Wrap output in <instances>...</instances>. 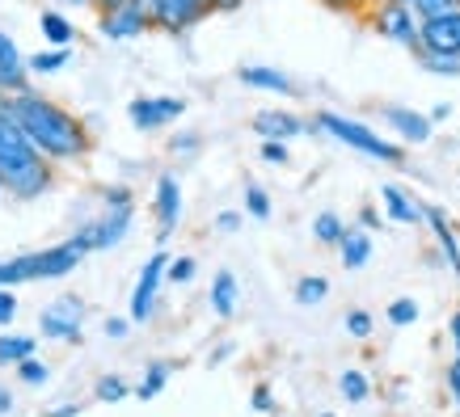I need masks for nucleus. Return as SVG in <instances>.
<instances>
[{
    "mask_svg": "<svg viewBox=\"0 0 460 417\" xmlns=\"http://www.w3.org/2000/svg\"><path fill=\"white\" fill-rule=\"evenodd\" d=\"M237 81L250 84V89H262V93H283V98H292L296 84L283 76V72L275 68H262V64H245V68H237Z\"/></svg>",
    "mask_w": 460,
    "mask_h": 417,
    "instance_id": "nucleus-17",
    "label": "nucleus"
},
{
    "mask_svg": "<svg viewBox=\"0 0 460 417\" xmlns=\"http://www.w3.org/2000/svg\"><path fill=\"white\" fill-rule=\"evenodd\" d=\"M325 9H334V13H350V17H367V9L376 4V0H317Z\"/></svg>",
    "mask_w": 460,
    "mask_h": 417,
    "instance_id": "nucleus-36",
    "label": "nucleus"
},
{
    "mask_svg": "<svg viewBox=\"0 0 460 417\" xmlns=\"http://www.w3.org/2000/svg\"><path fill=\"white\" fill-rule=\"evenodd\" d=\"M253 409H258V413H275V396H270V388H266V384H258V388H253Z\"/></svg>",
    "mask_w": 460,
    "mask_h": 417,
    "instance_id": "nucleus-41",
    "label": "nucleus"
},
{
    "mask_svg": "<svg viewBox=\"0 0 460 417\" xmlns=\"http://www.w3.org/2000/svg\"><path fill=\"white\" fill-rule=\"evenodd\" d=\"M98 30L106 39H136L144 30H153V13H148V0H127L111 13H102Z\"/></svg>",
    "mask_w": 460,
    "mask_h": 417,
    "instance_id": "nucleus-8",
    "label": "nucleus"
},
{
    "mask_svg": "<svg viewBox=\"0 0 460 417\" xmlns=\"http://www.w3.org/2000/svg\"><path fill=\"white\" fill-rule=\"evenodd\" d=\"M216 228H220V232H237V228H241V211H220V215H216Z\"/></svg>",
    "mask_w": 460,
    "mask_h": 417,
    "instance_id": "nucleus-44",
    "label": "nucleus"
},
{
    "mask_svg": "<svg viewBox=\"0 0 460 417\" xmlns=\"http://www.w3.org/2000/svg\"><path fill=\"white\" fill-rule=\"evenodd\" d=\"M34 350H39V342H34V337L0 334V367H17V362H26Z\"/></svg>",
    "mask_w": 460,
    "mask_h": 417,
    "instance_id": "nucleus-21",
    "label": "nucleus"
},
{
    "mask_svg": "<svg viewBox=\"0 0 460 417\" xmlns=\"http://www.w3.org/2000/svg\"><path fill=\"white\" fill-rule=\"evenodd\" d=\"M89 253V245H84L76 232H72L64 245H51V249H39V282L42 278H64L72 274L76 265H81V257Z\"/></svg>",
    "mask_w": 460,
    "mask_h": 417,
    "instance_id": "nucleus-11",
    "label": "nucleus"
},
{
    "mask_svg": "<svg viewBox=\"0 0 460 417\" xmlns=\"http://www.w3.org/2000/svg\"><path fill=\"white\" fill-rule=\"evenodd\" d=\"M0 64H22V56H17V47H13V39L0 30Z\"/></svg>",
    "mask_w": 460,
    "mask_h": 417,
    "instance_id": "nucleus-43",
    "label": "nucleus"
},
{
    "mask_svg": "<svg viewBox=\"0 0 460 417\" xmlns=\"http://www.w3.org/2000/svg\"><path fill=\"white\" fill-rule=\"evenodd\" d=\"M211 312L220 320H233L237 317V300H241V287H237V278H233V270H220V274L211 278Z\"/></svg>",
    "mask_w": 460,
    "mask_h": 417,
    "instance_id": "nucleus-18",
    "label": "nucleus"
},
{
    "mask_svg": "<svg viewBox=\"0 0 460 417\" xmlns=\"http://www.w3.org/2000/svg\"><path fill=\"white\" fill-rule=\"evenodd\" d=\"M42 34H47V42H56V47H72L76 42V30H72V22L64 13H56V9H47V13L39 17Z\"/></svg>",
    "mask_w": 460,
    "mask_h": 417,
    "instance_id": "nucleus-22",
    "label": "nucleus"
},
{
    "mask_svg": "<svg viewBox=\"0 0 460 417\" xmlns=\"http://www.w3.org/2000/svg\"><path fill=\"white\" fill-rule=\"evenodd\" d=\"M131 220H136V198H131V190H127V186H111V190H106V215L93 223H84L76 237L89 245V253L114 249V245L127 237Z\"/></svg>",
    "mask_w": 460,
    "mask_h": 417,
    "instance_id": "nucleus-4",
    "label": "nucleus"
},
{
    "mask_svg": "<svg viewBox=\"0 0 460 417\" xmlns=\"http://www.w3.org/2000/svg\"><path fill=\"white\" fill-rule=\"evenodd\" d=\"M313 237H317L321 245H342L347 223H342V215H334V211H321L317 220H313Z\"/></svg>",
    "mask_w": 460,
    "mask_h": 417,
    "instance_id": "nucleus-24",
    "label": "nucleus"
},
{
    "mask_svg": "<svg viewBox=\"0 0 460 417\" xmlns=\"http://www.w3.org/2000/svg\"><path fill=\"white\" fill-rule=\"evenodd\" d=\"M262 161L266 165H292V152L283 139H262Z\"/></svg>",
    "mask_w": 460,
    "mask_h": 417,
    "instance_id": "nucleus-37",
    "label": "nucleus"
},
{
    "mask_svg": "<svg viewBox=\"0 0 460 417\" xmlns=\"http://www.w3.org/2000/svg\"><path fill=\"white\" fill-rule=\"evenodd\" d=\"M330 295V282L321 274H305L300 282H296V304H305V308H313V304H321Z\"/></svg>",
    "mask_w": 460,
    "mask_h": 417,
    "instance_id": "nucleus-26",
    "label": "nucleus"
},
{
    "mask_svg": "<svg viewBox=\"0 0 460 417\" xmlns=\"http://www.w3.org/2000/svg\"><path fill=\"white\" fill-rule=\"evenodd\" d=\"M169 371H173V362H148V371H144V379H140V388H136V396H140V401H153L156 392L165 388Z\"/></svg>",
    "mask_w": 460,
    "mask_h": 417,
    "instance_id": "nucleus-25",
    "label": "nucleus"
},
{
    "mask_svg": "<svg viewBox=\"0 0 460 417\" xmlns=\"http://www.w3.org/2000/svg\"><path fill=\"white\" fill-rule=\"evenodd\" d=\"M444 379H447V392H452V401L460 404V354L447 362V376H444Z\"/></svg>",
    "mask_w": 460,
    "mask_h": 417,
    "instance_id": "nucleus-42",
    "label": "nucleus"
},
{
    "mask_svg": "<svg viewBox=\"0 0 460 417\" xmlns=\"http://www.w3.org/2000/svg\"><path fill=\"white\" fill-rule=\"evenodd\" d=\"M81 413V404H59V409H51L47 417H76Z\"/></svg>",
    "mask_w": 460,
    "mask_h": 417,
    "instance_id": "nucleus-48",
    "label": "nucleus"
},
{
    "mask_svg": "<svg viewBox=\"0 0 460 417\" xmlns=\"http://www.w3.org/2000/svg\"><path fill=\"white\" fill-rule=\"evenodd\" d=\"M9 413H13V392L0 384V417H9Z\"/></svg>",
    "mask_w": 460,
    "mask_h": 417,
    "instance_id": "nucleus-47",
    "label": "nucleus"
},
{
    "mask_svg": "<svg viewBox=\"0 0 460 417\" xmlns=\"http://www.w3.org/2000/svg\"><path fill=\"white\" fill-rule=\"evenodd\" d=\"M153 211H156V240H169V232L178 228L181 220V186L173 173H161V181H156V198H153Z\"/></svg>",
    "mask_w": 460,
    "mask_h": 417,
    "instance_id": "nucleus-14",
    "label": "nucleus"
},
{
    "mask_svg": "<svg viewBox=\"0 0 460 417\" xmlns=\"http://www.w3.org/2000/svg\"><path fill=\"white\" fill-rule=\"evenodd\" d=\"M195 274H199L195 257H173V262H169V282H190Z\"/></svg>",
    "mask_w": 460,
    "mask_h": 417,
    "instance_id": "nucleus-39",
    "label": "nucleus"
},
{
    "mask_svg": "<svg viewBox=\"0 0 460 417\" xmlns=\"http://www.w3.org/2000/svg\"><path fill=\"white\" fill-rule=\"evenodd\" d=\"M367 26L376 30L380 39L397 42V47H410V51L419 56L422 17L414 13V4H372V9H367Z\"/></svg>",
    "mask_w": 460,
    "mask_h": 417,
    "instance_id": "nucleus-5",
    "label": "nucleus"
},
{
    "mask_svg": "<svg viewBox=\"0 0 460 417\" xmlns=\"http://www.w3.org/2000/svg\"><path fill=\"white\" fill-rule=\"evenodd\" d=\"M338 253H342V265H347V270H363L367 257H372V237H367V228H347Z\"/></svg>",
    "mask_w": 460,
    "mask_h": 417,
    "instance_id": "nucleus-20",
    "label": "nucleus"
},
{
    "mask_svg": "<svg viewBox=\"0 0 460 417\" xmlns=\"http://www.w3.org/2000/svg\"><path fill=\"white\" fill-rule=\"evenodd\" d=\"M106 337H127V320L123 317H111V320H106Z\"/></svg>",
    "mask_w": 460,
    "mask_h": 417,
    "instance_id": "nucleus-46",
    "label": "nucleus"
},
{
    "mask_svg": "<svg viewBox=\"0 0 460 417\" xmlns=\"http://www.w3.org/2000/svg\"><path fill=\"white\" fill-rule=\"evenodd\" d=\"M68 47H56V51H42V56H30L26 59V68L34 72V76H47V72H59L64 64H68Z\"/></svg>",
    "mask_w": 460,
    "mask_h": 417,
    "instance_id": "nucleus-27",
    "label": "nucleus"
},
{
    "mask_svg": "<svg viewBox=\"0 0 460 417\" xmlns=\"http://www.w3.org/2000/svg\"><path fill=\"white\" fill-rule=\"evenodd\" d=\"M359 223L363 228H380V211L376 207H359Z\"/></svg>",
    "mask_w": 460,
    "mask_h": 417,
    "instance_id": "nucleus-45",
    "label": "nucleus"
},
{
    "mask_svg": "<svg viewBox=\"0 0 460 417\" xmlns=\"http://www.w3.org/2000/svg\"><path fill=\"white\" fill-rule=\"evenodd\" d=\"M414 320H419V304H414V300H393L389 304V325L405 329V325H414Z\"/></svg>",
    "mask_w": 460,
    "mask_h": 417,
    "instance_id": "nucleus-34",
    "label": "nucleus"
},
{
    "mask_svg": "<svg viewBox=\"0 0 460 417\" xmlns=\"http://www.w3.org/2000/svg\"><path fill=\"white\" fill-rule=\"evenodd\" d=\"M419 51H435V56H460V13L427 17L422 22V47Z\"/></svg>",
    "mask_w": 460,
    "mask_h": 417,
    "instance_id": "nucleus-13",
    "label": "nucleus"
},
{
    "mask_svg": "<svg viewBox=\"0 0 460 417\" xmlns=\"http://www.w3.org/2000/svg\"><path fill=\"white\" fill-rule=\"evenodd\" d=\"M17 317V295L9 287H0V325H9Z\"/></svg>",
    "mask_w": 460,
    "mask_h": 417,
    "instance_id": "nucleus-40",
    "label": "nucleus"
},
{
    "mask_svg": "<svg viewBox=\"0 0 460 417\" xmlns=\"http://www.w3.org/2000/svg\"><path fill=\"white\" fill-rule=\"evenodd\" d=\"M169 274V257L165 253H153L140 270V282H136V291H131V320H148L153 317V304H156V287H161V278Z\"/></svg>",
    "mask_w": 460,
    "mask_h": 417,
    "instance_id": "nucleus-10",
    "label": "nucleus"
},
{
    "mask_svg": "<svg viewBox=\"0 0 460 417\" xmlns=\"http://www.w3.org/2000/svg\"><path fill=\"white\" fill-rule=\"evenodd\" d=\"M338 392H342L350 404H363L372 396V384H367V376H363L359 367H347V371L338 376Z\"/></svg>",
    "mask_w": 460,
    "mask_h": 417,
    "instance_id": "nucleus-23",
    "label": "nucleus"
},
{
    "mask_svg": "<svg viewBox=\"0 0 460 417\" xmlns=\"http://www.w3.org/2000/svg\"><path fill=\"white\" fill-rule=\"evenodd\" d=\"M17 379H22V384H30V388H39V384H47V379H51V371H47V362H42V359H34V354H30L26 362H17Z\"/></svg>",
    "mask_w": 460,
    "mask_h": 417,
    "instance_id": "nucleus-32",
    "label": "nucleus"
},
{
    "mask_svg": "<svg viewBox=\"0 0 460 417\" xmlns=\"http://www.w3.org/2000/svg\"><path fill=\"white\" fill-rule=\"evenodd\" d=\"M250 126L258 131L262 139H296V135H308V131H317V126L308 123V118H300V114L292 110H258L250 118Z\"/></svg>",
    "mask_w": 460,
    "mask_h": 417,
    "instance_id": "nucleus-12",
    "label": "nucleus"
},
{
    "mask_svg": "<svg viewBox=\"0 0 460 417\" xmlns=\"http://www.w3.org/2000/svg\"><path fill=\"white\" fill-rule=\"evenodd\" d=\"M376 4H414V0H376Z\"/></svg>",
    "mask_w": 460,
    "mask_h": 417,
    "instance_id": "nucleus-54",
    "label": "nucleus"
},
{
    "mask_svg": "<svg viewBox=\"0 0 460 417\" xmlns=\"http://www.w3.org/2000/svg\"><path fill=\"white\" fill-rule=\"evenodd\" d=\"M9 110H13V118L22 123V131H26L30 143H34L42 156H51V161H84V156L93 152L89 126L72 110L56 106L51 98L34 93V89L9 93Z\"/></svg>",
    "mask_w": 460,
    "mask_h": 417,
    "instance_id": "nucleus-1",
    "label": "nucleus"
},
{
    "mask_svg": "<svg viewBox=\"0 0 460 417\" xmlns=\"http://www.w3.org/2000/svg\"><path fill=\"white\" fill-rule=\"evenodd\" d=\"M313 126L325 131V135H334L338 143H347V148H355V152H363V156H376L385 165H405L402 143H389L385 135H376L372 126L355 123V118H342V114H334V110H321L317 118H313Z\"/></svg>",
    "mask_w": 460,
    "mask_h": 417,
    "instance_id": "nucleus-3",
    "label": "nucleus"
},
{
    "mask_svg": "<svg viewBox=\"0 0 460 417\" xmlns=\"http://www.w3.org/2000/svg\"><path fill=\"white\" fill-rule=\"evenodd\" d=\"M56 4H93V0H56Z\"/></svg>",
    "mask_w": 460,
    "mask_h": 417,
    "instance_id": "nucleus-55",
    "label": "nucleus"
},
{
    "mask_svg": "<svg viewBox=\"0 0 460 417\" xmlns=\"http://www.w3.org/2000/svg\"><path fill=\"white\" fill-rule=\"evenodd\" d=\"M81 320H84L81 295H59L56 304H47L39 312V329L42 337H56V342H81Z\"/></svg>",
    "mask_w": 460,
    "mask_h": 417,
    "instance_id": "nucleus-7",
    "label": "nucleus"
},
{
    "mask_svg": "<svg viewBox=\"0 0 460 417\" xmlns=\"http://www.w3.org/2000/svg\"><path fill=\"white\" fill-rule=\"evenodd\" d=\"M30 68L26 64H0V93H26Z\"/></svg>",
    "mask_w": 460,
    "mask_h": 417,
    "instance_id": "nucleus-28",
    "label": "nucleus"
},
{
    "mask_svg": "<svg viewBox=\"0 0 460 417\" xmlns=\"http://www.w3.org/2000/svg\"><path fill=\"white\" fill-rule=\"evenodd\" d=\"M119 4H127V0H93L98 13H111V9H119Z\"/></svg>",
    "mask_w": 460,
    "mask_h": 417,
    "instance_id": "nucleus-51",
    "label": "nucleus"
},
{
    "mask_svg": "<svg viewBox=\"0 0 460 417\" xmlns=\"http://www.w3.org/2000/svg\"><path fill=\"white\" fill-rule=\"evenodd\" d=\"M199 148H203V135H195V131H186V135H173V139H169V152H173V156H195Z\"/></svg>",
    "mask_w": 460,
    "mask_h": 417,
    "instance_id": "nucleus-38",
    "label": "nucleus"
},
{
    "mask_svg": "<svg viewBox=\"0 0 460 417\" xmlns=\"http://www.w3.org/2000/svg\"><path fill=\"white\" fill-rule=\"evenodd\" d=\"M0 195H4V178H0Z\"/></svg>",
    "mask_w": 460,
    "mask_h": 417,
    "instance_id": "nucleus-56",
    "label": "nucleus"
},
{
    "mask_svg": "<svg viewBox=\"0 0 460 417\" xmlns=\"http://www.w3.org/2000/svg\"><path fill=\"white\" fill-rule=\"evenodd\" d=\"M317 417H334V413H317Z\"/></svg>",
    "mask_w": 460,
    "mask_h": 417,
    "instance_id": "nucleus-57",
    "label": "nucleus"
},
{
    "mask_svg": "<svg viewBox=\"0 0 460 417\" xmlns=\"http://www.w3.org/2000/svg\"><path fill=\"white\" fill-rule=\"evenodd\" d=\"M228 354H233V342H224L220 350H211V367H216V362H224V359H228Z\"/></svg>",
    "mask_w": 460,
    "mask_h": 417,
    "instance_id": "nucleus-50",
    "label": "nucleus"
},
{
    "mask_svg": "<svg viewBox=\"0 0 460 417\" xmlns=\"http://www.w3.org/2000/svg\"><path fill=\"white\" fill-rule=\"evenodd\" d=\"M380 198H385V215H389L393 223H410V228L427 223V207H422L419 198L405 195L402 186H385V190H380Z\"/></svg>",
    "mask_w": 460,
    "mask_h": 417,
    "instance_id": "nucleus-16",
    "label": "nucleus"
},
{
    "mask_svg": "<svg viewBox=\"0 0 460 417\" xmlns=\"http://www.w3.org/2000/svg\"><path fill=\"white\" fill-rule=\"evenodd\" d=\"M414 13L427 17H444V13H460V0H414Z\"/></svg>",
    "mask_w": 460,
    "mask_h": 417,
    "instance_id": "nucleus-33",
    "label": "nucleus"
},
{
    "mask_svg": "<svg viewBox=\"0 0 460 417\" xmlns=\"http://www.w3.org/2000/svg\"><path fill=\"white\" fill-rule=\"evenodd\" d=\"M148 13H153V30L181 34V30L199 26L203 17L220 13V4L216 0H148Z\"/></svg>",
    "mask_w": 460,
    "mask_h": 417,
    "instance_id": "nucleus-6",
    "label": "nucleus"
},
{
    "mask_svg": "<svg viewBox=\"0 0 460 417\" xmlns=\"http://www.w3.org/2000/svg\"><path fill=\"white\" fill-rule=\"evenodd\" d=\"M347 334L359 337V342H367V337H372V312H363V308L347 312Z\"/></svg>",
    "mask_w": 460,
    "mask_h": 417,
    "instance_id": "nucleus-35",
    "label": "nucleus"
},
{
    "mask_svg": "<svg viewBox=\"0 0 460 417\" xmlns=\"http://www.w3.org/2000/svg\"><path fill=\"white\" fill-rule=\"evenodd\" d=\"M447 329H452V342H456V354H460V312H452V320H447Z\"/></svg>",
    "mask_w": 460,
    "mask_h": 417,
    "instance_id": "nucleus-49",
    "label": "nucleus"
},
{
    "mask_svg": "<svg viewBox=\"0 0 460 417\" xmlns=\"http://www.w3.org/2000/svg\"><path fill=\"white\" fill-rule=\"evenodd\" d=\"M216 4H220V13H233V9H241L245 0H216Z\"/></svg>",
    "mask_w": 460,
    "mask_h": 417,
    "instance_id": "nucleus-53",
    "label": "nucleus"
},
{
    "mask_svg": "<svg viewBox=\"0 0 460 417\" xmlns=\"http://www.w3.org/2000/svg\"><path fill=\"white\" fill-rule=\"evenodd\" d=\"M419 64L435 76H460V56H435V51H419Z\"/></svg>",
    "mask_w": 460,
    "mask_h": 417,
    "instance_id": "nucleus-29",
    "label": "nucleus"
},
{
    "mask_svg": "<svg viewBox=\"0 0 460 417\" xmlns=\"http://www.w3.org/2000/svg\"><path fill=\"white\" fill-rule=\"evenodd\" d=\"M181 114H186L181 98H136L127 106V118L136 123V131H161V126H169Z\"/></svg>",
    "mask_w": 460,
    "mask_h": 417,
    "instance_id": "nucleus-9",
    "label": "nucleus"
},
{
    "mask_svg": "<svg viewBox=\"0 0 460 417\" xmlns=\"http://www.w3.org/2000/svg\"><path fill=\"white\" fill-rule=\"evenodd\" d=\"M127 379H119V376H102L98 384H93V396L98 401H106V404H114V401H127Z\"/></svg>",
    "mask_w": 460,
    "mask_h": 417,
    "instance_id": "nucleus-31",
    "label": "nucleus"
},
{
    "mask_svg": "<svg viewBox=\"0 0 460 417\" xmlns=\"http://www.w3.org/2000/svg\"><path fill=\"white\" fill-rule=\"evenodd\" d=\"M447 114H452V106H447V101H444V106H435V110H431V123H444Z\"/></svg>",
    "mask_w": 460,
    "mask_h": 417,
    "instance_id": "nucleus-52",
    "label": "nucleus"
},
{
    "mask_svg": "<svg viewBox=\"0 0 460 417\" xmlns=\"http://www.w3.org/2000/svg\"><path fill=\"white\" fill-rule=\"evenodd\" d=\"M0 178H4V195L22 198H42L56 186V165L51 156H42L30 135L22 131V123L9 110V98L0 93Z\"/></svg>",
    "mask_w": 460,
    "mask_h": 417,
    "instance_id": "nucleus-2",
    "label": "nucleus"
},
{
    "mask_svg": "<svg viewBox=\"0 0 460 417\" xmlns=\"http://www.w3.org/2000/svg\"><path fill=\"white\" fill-rule=\"evenodd\" d=\"M245 211L253 220H270V195H266L258 181H245Z\"/></svg>",
    "mask_w": 460,
    "mask_h": 417,
    "instance_id": "nucleus-30",
    "label": "nucleus"
},
{
    "mask_svg": "<svg viewBox=\"0 0 460 417\" xmlns=\"http://www.w3.org/2000/svg\"><path fill=\"white\" fill-rule=\"evenodd\" d=\"M385 123L405 139V143H427L431 139V114H419V110H405V106H385Z\"/></svg>",
    "mask_w": 460,
    "mask_h": 417,
    "instance_id": "nucleus-15",
    "label": "nucleus"
},
{
    "mask_svg": "<svg viewBox=\"0 0 460 417\" xmlns=\"http://www.w3.org/2000/svg\"><path fill=\"white\" fill-rule=\"evenodd\" d=\"M427 223H431L435 245L444 249L447 265H452V274L460 278V240H456V232H452V223H447V211L444 207H427Z\"/></svg>",
    "mask_w": 460,
    "mask_h": 417,
    "instance_id": "nucleus-19",
    "label": "nucleus"
}]
</instances>
